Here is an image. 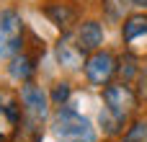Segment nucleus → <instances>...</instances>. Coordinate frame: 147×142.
Here are the masks:
<instances>
[{"label":"nucleus","mask_w":147,"mask_h":142,"mask_svg":"<svg viewBox=\"0 0 147 142\" xmlns=\"http://www.w3.org/2000/svg\"><path fill=\"white\" fill-rule=\"evenodd\" d=\"M52 135L59 142H96L93 124L83 114H78V111H72L67 106H59L54 111V116H52Z\"/></svg>","instance_id":"1"},{"label":"nucleus","mask_w":147,"mask_h":142,"mask_svg":"<svg viewBox=\"0 0 147 142\" xmlns=\"http://www.w3.org/2000/svg\"><path fill=\"white\" fill-rule=\"evenodd\" d=\"M137 93L132 91V85L129 83H109L106 88H103V109L119 122V124H124L132 114H134V109H137Z\"/></svg>","instance_id":"2"},{"label":"nucleus","mask_w":147,"mask_h":142,"mask_svg":"<svg viewBox=\"0 0 147 142\" xmlns=\"http://www.w3.org/2000/svg\"><path fill=\"white\" fill-rule=\"evenodd\" d=\"M23 47V18L13 8L0 10V57H16Z\"/></svg>","instance_id":"3"},{"label":"nucleus","mask_w":147,"mask_h":142,"mask_svg":"<svg viewBox=\"0 0 147 142\" xmlns=\"http://www.w3.org/2000/svg\"><path fill=\"white\" fill-rule=\"evenodd\" d=\"M85 70V78L90 85H98V88H106L111 83V78L116 75V57L111 52H90V57L85 60L83 65Z\"/></svg>","instance_id":"4"},{"label":"nucleus","mask_w":147,"mask_h":142,"mask_svg":"<svg viewBox=\"0 0 147 142\" xmlns=\"http://www.w3.org/2000/svg\"><path fill=\"white\" fill-rule=\"evenodd\" d=\"M121 36H124V47L132 57H145L147 54V16L134 13L124 18L121 26Z\"/></svg>","instance_id":"5"},{"label":"nucleus","mask_w":147,"mask_h":142,"mask_svg":"<svg viewBox=\"0 0 147 142\" xmlns=\"http://www.w3.org/2000/svg\"><path fill=\"white\" fill-rule=\"evenodd\" d=\"M21 109L31 122H44L49 116V98L39 85L28 80L21 85Z\"/></svg>","instance_id":"6"},{"label":"nucleus","mask_w":147,"mask_h":142,"mask_svg":"<svg viewBox=\"0 0 147 142\" xmlns=\"http://www.w3.org/2000/svg\"><path fill=\"white\" fill-rule=\"evenodd\" d=\"M75 44H78L83 52H98V47L103 44V26H101L98 21H85V23H80L78 36H75Z\"/></svg>","instance_id":"7"},{"label":"nucleus","mask_w":147,"mask_h":142,"mask_svg":"<svg viewBox=\"0 0 147 142\" xmlns=\"http://www.w3.org/2000/svg\"><path fill=\"white\" fill-rule=\"evenodd\" d=\"M47 16H49V21L57 26V28H62V31H70L72 28V23H78V10L72 8V5H67V3H54V5H47V10H44Z\"/></svg>","instance_id":"8"},{"label":"nucleus","mask_w":147,"mask_h":142,"mask_svg":"<svg viewBox=\"0 0 147 142\" xmlns=\"http://www.w3.org/2000/svg\"><path fill=\"white\" fill-rule=\"evenodd\" d=\"M57 62L62 67H67V70H78L80 65H85L83 62V49L78 44H70L67 39H59V44H57Z\"/></svg>","instance_id":"9"},{"label":"nucleus","mask_w":147,"mask_h":142,"mask_svg":"<svg viewBox=\"0 0 147 142\" xmlns=\"http://www.w3.org/2000/svg\"><path fill=\"white\" fill-rule=\"evenodd\" d=\"M36 72V65H34V57H28L26 52H18L10 62V78L13 80H21V83H28Z\"/></svg>","instance_id":"10"},{"label":"nucleus","mask_w":147,"mask_h":142,"mask_svg":"<svg viewBox=\"0 0 147 142\" xmlns=\"http://www.w3.org/2000/svg\"><path fill=\"white\" fill-rule=\"evenodd\" d=\"M16 124H18V106L0 96V140L5 135L16 132Z\"/></svg>","instance_id":"11"},{"label":"nucleus","mask_w":147,"mask_h":142,"mask_svg":"<svg viewBox=\"0 0 147 142\" xmlns=\"http://www.w3.org/2000/svg\"><path fill=\"white\" fill-rule=\"evenodd\" d=\"M116 72L121 75V83H132V80H137L140 67H137L134 57H132V54H127V57L121 60V65H116Z\"/></svg>","instance_id":"12"},{"label":"nucleus","mask_w":147,"mask_h":142,"mask_svg":"<svg viewBox=\"0 0 147 142\" xmlns=\"http://www.w3.org/2000/svg\"><path fill=\"white\" fill-rule=\"evenodd\" d=\"M124 142H147V122L145 119H137L124 132Z\"/></svg>","instance_id":"13"},{"label":"nucleus","mask_w":147,"mask_h":142,"mask_svg":"<svg viewBox=\"0 0 147 142\" xmlns=\"http://www.w3.org/2000/svg\"><path fill=\"white\" fill-rule=\"evenodd\" d=\"M70 83H57L54 85V91H52V103L54 106H65L67 103V98H70Z\"/></svg>","instance_id":"14"},{"label":"nucleus","mask_w":147,"mask_h":142,"mask_svg":"<svg viewBox=\"0 0 147 142\" xmlns=\"http://www.w3.org/2000/svg\"><path fill=\"white\" fill-rule=\"evenodd\" d=\"M127 3H132V0H103V5L109 8V16L111 18H119L121 13H124V5Z\"/></svg>","instance_id":"15"},{"label":"nucleus","mask_w":147,"mask_h":142,"mask_svg":"<svg viewBox=\"0 0 147 142\" xmlns=\"http://www.w3.org/2000/svg\"><path fill=\"white\" fill-rule=\"evenodd\" d=\"M137 96L147 101V65L140 67V72H137Z\"/></svg>","instance_id":"16"},{"label":"nucleus","mask_w":147,"mask_h":142,"mask_svg":"<svg viewBox=\"0 0 147 142\" xmlns=\"http://www.w3.org/2000/svg\"><path fill=\"white\" fill-rule=\"evenodd\" d=\"M134 5H147V0H132Z\"/></svg>","instance_id":"17"},{"label":"nucleus","mask_w":147,"mask_h":142,"mask_svg":"<svg viewBox=\"0 0 147 142\" xmlns=\"http://www.w3.org/2000/svg\"><path fill=\"white\" fill-rule=\"evenodd\" d=\"M0 142H3V140H0Z\"/></svg>","instance_id":"18"}]
</instances>
